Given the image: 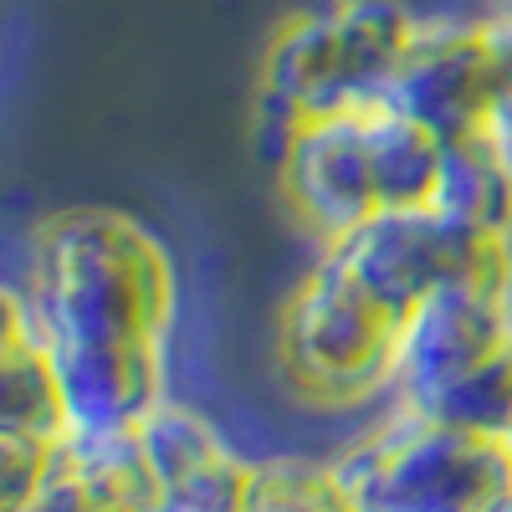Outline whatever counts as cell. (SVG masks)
<instances>
[{
	"instance_id": "obj_12",
	"label": "cell",
	"mask_w": 512,
	"mask_h": 512,
	"mask_svg": "<svg viewBox=\"0 0 512 512\" xmlns=\"http://www.w3.org/2000/svg\"><path fill=\"white\" fill-rule=\"evenodd\" d=\"M431 205L466 231L512 236V149L492 128L446 139Z\"/></svg>"
},
{
	"instance_id": "obj_7",
	"label": "cell",
	"mask_w": 512,
	"mask_h": 512,
	"mask_svg": "<svg viewBox=\"0 0 512 512\" xmlns=\"http://www.w3.org/2000/svg\"><path fill=\"white\" fill-rule=\"evenodd\" d=\"M277 180L292 221L323 251L359 231L374 210H384L369 149V108L292 123L287 144L277 149Z\"/></svg>"
},
{
	"instance_id": "obj_11",
	"label": "cell",
	"mask_w": 512,
	"mask_h": 512,
	"mask_svg": "<svg viewBox=\"0 0 512 512\" xmlns=\"http://www.w3.org/2000/svg\"><path fill=\"white\" fill-rule=\"evenodd\" d=\"M0 431H21L41 441L72 436L57 359L41 344L21 292H6V323H0Z\"/></svg>"
},
{
	"instance_id": "obj_15",
	"label": "cell",
	"mask_w": 512,
	"mask_h": 512,
	"mask_svg": "<svg viewBox=\"0 0 512 512\" xmlns=\"http://www.w3.org/2000/svg\"><path fill=\"white\" fill-rule=\"evenodd\" d=\"M246 512H359L333 466L318 461H267L256 472V492Z\"/></svg>"
},
{
	"instance_id": "obj_9",
	"label": "cell",
	"mask_w": 512,
	"mask_h": 512,
	"mask_svg": "<svg viewBox=\"0 0 512 512\" xmlns=\"http://www.w3.org/2000/svg\"><path fill=\"white\" fill-rule=\"evenodd\" d=\"M139 436L159 482L154 512H246L256 492V472L246 456H236L216 425L195 415L190 405L164 400L139 420Z\"/></svg>"
},
{
	"instance_id": "obj_5",
	"label": "cell",
	"mask_w": 512,
	"mask_h": 512,
	"mask_svg": "<svg viewBox=\"0 0 512 512\" xmlns=\"http://www.w3.org/2000/svg\"><path fill=\"white\" fill-rule=\"evenodd\" d=\"M502 344H512V246L472 272L446 277L410 308V318L400 323L395 364L400 405L441 390L446 379L492 359Z\"/></svg>"
},
{
	"instance_id": "obj_14",
	"label": "cell",
	"mask_w": 512,
	"mask_h": 512,
	"mask_svg": "<svg viewBox=\"0 0 512 512\" xmlns=\"http://www.w3.org/2000/svg\"><path fill=\"white\" fill-rule=\"evenodd\" d=\"M410 410L446 420L456 431H477V436H507L512 431V344H502L492 359L472 364L466 374L446 379L441 390L410 400Z\"/></svg>"
},
{
	"instance_id": "obj_6",
	"label": "cell",
	"mask_w": 512,
	"mask_h": 512,
	"mask_svg": "<svg viewBox=\"0 0 512 512\" xmlns=\"http://www.w3.org/2000/svg\"><path fill=\"white\" fill-rule=\"evenodd\" d=\"M512 236H482L446 221L436 205H384L349 231L328 256H338L395 318H410V308L425 292H436L446 277L482 267L487 256L507 251Z\"/></svg>"
},
{
	"instance_id": "obj_4",
	"label": "cell",
	"mask_w": 512,
	"mask_h": 512,
	"mask_svg": "<svg viewBox=\"0 0 512 512\" xmlns=\"http://www.w3.org/2000/svg\"><path fill=\"white\" fill-rule=\"evenodd\" d=\"M359 512H487L512 487L507 441L456 431L410 405L333 461Z\"/></svg>"
},
{
	"instance_id": "obj_1",
	"label": "cell",
	"mask_w": 512,
	"mask_h": 512,
	"mask_svg": "<svg viewBox=\"0 0 512 512\" xmlns=\"http://www.w3.org/2000/svg\"><path fill=\"white\" fill-rule=\"evenodd\" d=\"M26 313L52 354L164 344L175 318V267L123 210H57L31 236Z\"/></svg>"
},
{
	"instance_id": "obj_2",
	"label": "cell",
	"mask_w": 512,
	"mask_h": 512,
	"mask_svg": "<svg viewBox=\"0 0 512 512\" xmlns=\"http://www.w3.org/2000/svg\"><path fill=\"white\" fill-rule=\"evenodd\" d=\"M415 36L400 0H328L292 16L262 57V123L287 144L292 123L379 108Z\"/></svg>"
},
{
	"instance_id": "obj_8",
	"label": "cell",
	"mask_w": 512,
	"mask_h": 512,
	"mask_svg": "<svg viewBox=\"0 0 512 512\" xmlns=\"http://www.w3.org/2000/svg\"><path fill=\"white\" fill-rule=\"evenodd\" d=\"M384 108L405 113L410 123L431 134L461 139L487 128L492 113V62H487V31L482 21H420L410 47L390 77Z\"/></svg>"
},
{
	"instance_id": "obj_16",
	"label": "cell",
	"mask_w": 512,
	"mask_h": 512,
	"mask_svg": "<svg viewBox=\"0 0 512 512\" xmlns=\"http://www.w3.org/2000/svg\"><path fill=\"white\" fill-rule=\"evenodd\" d=\"M62 461V441L0 431V512H26Z\"/></svg>"
},
{
	"instance_id": "obj_17",
	"label": "cell",
	"mask_w": 512,
	"mask_h": 512,
	"mask_svg": "<svg viewBox=\"0 0 512 512\" xmlns=\"http://www.w3.org/2000/svg\"><path fill=\"white\" fill-rule=\"evenodd\" d=\"M26 512H139V507H128L123 497H113L108 487H98L88 472H77V466L62 456L57 472L47 477V487L36 492V502Z\"/></svg>"
},
{
	"instance_id": "obj_19",
	"label": "cell",
	"mask_w": 512,
	"mask_h": 512,
	"mask_svg": "<svg viewBox=\"0 0 512 512\" xmlns=\"http://www.w3.org/2000/svg\"><path fill=\"white\" fill-rule=\"evenodd\" d=\"M487 11L502 16V21H512V0H487Z\"/></svg>"
},
{
	"instance_id": "obj_13",
	"label": "cell",
	"mask_w": 512,
	"mask_h": 512,
	"mask_svg": "<svg viewBox=\"0 0 512 512\" xmlns=\"http://www.w3.org/2000/svg\"><path fill=\"white\" fill-rule=\"evenodd\" d=\"M369 149H374V180L384 205H431L441 139L431 128L410 123L395 108H369Z\"/></svg>"
},
{
	"instance_id": "obj_3",
	"label": "cell",
	"mask_w": 512,
	"mask_h": 512,
	"mask_svg": "<svg viewBox=\"0 0 512 512\" xmlns=\"http://www.w3.org/2000/svg\"><path fill=\"white\" fill-rule=\"evenodd\" d=\"M400 323L405 318L323 251L318 267L292 287L277 328V359L292 395L318 410L364 405L374 390L395 384Z\"/></svg>"
},
{
	"instance_id": "obj_20",
	"label": "cell",
	"mask_w": 512,
	"mask_h": 512,
	"mask_svg": "<svg viewBox=\"0 0 512 512\" xmlns=\"http://www.w3.org/2000/svg\"><path fill=\"white\" fill-rule=\"evenodd\" d=\"M487 512H512V487H507V492H502V497H497V502H492Z\"/></svg>"
},
{
	"instance_id": "obj_21",
	"label": "cell",
	"mask_w": 512,
	"mask_h": 512,
	"mask_svg": "<svg viewBox=\"0 0 512 512\" xmlns=\"http://www.w3.org/2000/svg\"><path fill=\"white\" fill-rule=\"evenodd\" d=\"M502 441H507V456H512V431H507V436H502Z\"/></svg>"
},
{
	"instance_id": "obj_10",
	"label": "cell",
	"mask_w": 512,
	"mask_h": 512,
	"mask_svg": "<svg viewBox=\"0 0 512 512\" xmlns=\"http://www.w3.org/2000/svg\"><path fill=\"white\" fill-rule=\"evenodd\" d=\"M52 359L72 431H128L154 405H164V344L62 349Z\"/></svg>"
},
{
	"instance_id": "obj_18",
	"label": "cell",
	"mask_w": 512,
	"mask_h": 512,
	"mask_svg": "<svg viewBox=\"0 0 512 512\" xmlns=\"http://www.w3.org/2000/svg\"><path fill=\"white\" fill-rule=\"evenodd\" d=\"M482 31H487V62H492V113H487V128L512 149V21L487 16Z\"/></svg>"
}]
</instances>
